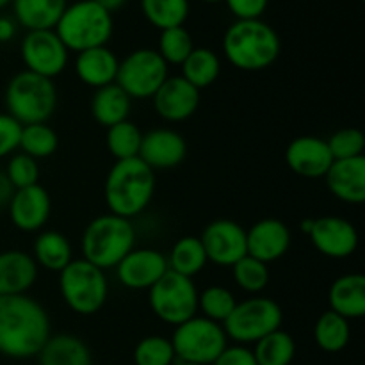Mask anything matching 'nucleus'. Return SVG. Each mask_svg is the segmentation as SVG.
<instances>
[{
  "label": "nucleus",
  "instance_id": "27",
  "mask_svg": "<svg viewBox=\"0 0 365 365\" xmlns=\"http://www.w3.org/2000/svg\"><path fill=\"white\" fill-rule=\"evenodd\" d=\"M31 255L38 267L59 274L73 260V248L70 239L61 232L41 230L36 235Z\"/></svg>",
  "mask_w": 365,
  "mask_h": 365
},
{
  "label": "nucleus",
  "instance_id": "30",
  "mask_svg": "<svg viewBox=\"0 0 365 365\" xmlns=\"http://www.w3.org/2000/svg\"><path fill=\"white\" fill-rule=\"evenodd\" d=\"M182 78L195 86L198 91L210 88L221 75V59L214 50L195 46L187 59L182 63Z\"/></svg>",
  "mask_w": 365,
  "mask_h": 365
},
{
  "label": "nucleus",
  "instance_id": "14",
  "mask_svg": "<svg viewBox=\"0 0 365 365\" xmlns=\"http://www.w3.org/2000/svg\"><path fill=\"white\" fill-rule=\"evenodd\" d=\"M309 237L314 248L328 259H348L359 248V232L355 225L339 216H323L312 220Z\"/></svg>",
  "mask_w": 365,
  "mask_h": 365
},
{
  "label": "nucleus",
  "instance_id": "16",
  "mask_svg": "<svg viewBox=\"0 0 365 365\" xmlns=\"http://www.w3.org/2000/svg\"><path fill=\"white\" fill-rule=\"evenodd\" d=\"M187 155V143L173 128H153L143 134L139 159L153 171H166L180 166Z\"/></svg>",
  "mask_w": 365,
  "mask_h": 365
},
{
  "label": "nucleus",
  "instance_id": "12",
  "mask_svg": "<svg viewBox=\"0 0 365 365\" xmlns=\"http://www.w3.org/2000/svg\"><path fill=\"white\" fill-rule=\"evenodd\" d=\"M25 70L53 81L66 70L70 52L53 29L50 31H29L20 45Z\"/></svg>",
  "mask_w": 365,
  "mask_h": 365
},
{
  "label": "nucleus",
  "instance_id": "10",
  "mask_svg": "<svg viewBox=\"0 0 365 365\" xmlns=\"http://www.w3.org/2000/svg\"><path fill=\"white\" fill-rule=\"evenodd\" d=\"M148 303L157 319L178 327L198 316V289L192 278L168 273L148 291Z\"/></svg>",
  "mask_w": 365,
  "mask_h": 365
},
{
  "label": "nucleus",
  "instance_id": "32",
  "mask_svg": "<svg viewBox=\"0 0 365 365\" xmlns=\"http://www.w3.org/2000/svg\"><path fill=\"white\" fill-rule=\"evenodd\" d=\"M257 365H291L296 356V342L291 334L278 328L253 344Z\"/></svg>",
  "mask_w": 365,
  "mask_h": 365
},
{
  "label": "nucleus",
  "instance_id": "19",
  "mask_svg": "<svg viewBox=\"0 0 365 365\" xmlns=\"http://www.w3.org/2000/svg\"><path fill=\"white\" fill-rule=\"evenodd\" d=\"M285 163L292 173L303 178H324L334 164L327 139L316 135H299L285 150Z\"/></svg>",
  "mask_w": 365,
  "mask_h": 365
},
{
  "label": "nucleus",
  "instance_id": "40",
  "mask_svg": "<svg viewBox=\"0 0 365 365\" xmlns=\"http://www.w3.org/2000/svg\"><path fill=\"white\" fill-rule=\"evenodd\" d=\"M6 177L9 178L11 185L16 189H25L36 185L39 180V160L18 152L11 155L6 166Z\"/></svg>",
  "mask_w": 365,
  "mask_h": 365
},
{
  "label": "nucleus",
  "instance_id": "3",
  "mask_svg": "<svg viewBox=\"0 0 365 365\" xmlns=\"http://www.w3.org/2000/svg\"><path fill=\"white\" fill-rule=\"evenodd\" d=\"M282 52L278 32L264 20H235L223 36L228 63L242 71H262L277 63Z\"/></svg>",
  "mask_w": 365,
  "mask_h": 365
},
{
  "label": "nucleus",
  "instance_id": "38",
  "mask_svg": "<svg viewBox=\"0 0 365 365\" xmlns=\"http://www.w3.org/2000/svg\"><path fill=\"white\" fill-rule=\"evenodd\" d=\"M195 48V41H192L191 34H189L187 29L182 25V27H171L166 31H160L159 36V56L163 57L164 63L170 66H182L185 59H187L189 53Z\"/></svg>",
  "mask_w": 365,
  "mask_h": 365
},
{
  "label": "nucleus",
  "instance_id": "13",
  "mask_svg": "<svg viewBox=\"0 0 365 365\" xmlns=\"http://www.w3.org/2000/svg\"><path fill=\"white\" fill-rule=\"evenodd\" d=\"M207 260L221 267H232L248 255L246 230L232 220H216L203 228L200 235Z\"/></svg>",
  "mask_w": 365,
  "mask_h": 365
},
{
  "label": "nucleus",
  "instance_id": "28",
  "mask_svg": "<svg viewBox=\"0 0 365 365\" xmlns=\"http://www.w3.org/2000/svg\"><path fill=\"white\" fill-rule=\"evenodd\" d=\"M132 110V98L114 82L95 89L91 96V114L95 121L102 127L109 128L113 125L128 120Z\"/></svg>",
  "mask_w": 365,
  "mask_h": 365
},
{
  "label": "nucleus",
  "instance_id": "29",
  "mask_svg": "<svg viewBox=\"0 0 365 365\" xmlns=\"http://www.w3.org/2000/svg\"><path fill=\"white\" fill-rule=\"evenodd\" d=\"M166 260L168 269L187 278H195L196 274L202 273L209 262L202 241L195 235H184L177 239L166 255Z\"/></svg>",
  "mask_w": 365,
  "mask_h": 365
},
{
  "label": "nucleus",
  "instance_id": "35",
  "mask_svg": "<svg viewBox=\"0 0 365 365\" xmlns=\"http://www.w3.org/2000/svg\"><path fill=\"white\" fill-rule=\"evenodd\" d=\"M141 141L143 132L130 120H125L121 123H116L107 128V150H109V153L116 160H127L138 157L139 148H141Z\"/></svg>",
  "mask_w": 365,
  "mask_h": 365
},
{
  "label": "nucleus",
  "instance_id": "21",
  "mask_svg": "<svg viewBox=\"0 0 365 365\" xmlns=\"http://www.w3.org/2000/svg\"><path fill=\"white\" fill-rule=\"evenodd\" d=\"M324 180L337 200L349 205H362L365 202V157L334 160Z\"/></svg>",
  "mask_w": 365,
  "mask_h": 365
},
{
  "label": "nucleus",
  "instance_id": "34",
  "mask_svg": "<svg viewBox=\"0 0 365 365\" xmlns=\"http://www.w3.org/2000/svg\"><path fill=\"white\" fill-rule=\"evenodd\" d=\"M141 11L148 24L159 31L182 27L189 16V0H141Z\"/></svg>",
  "mask_w": 365,
  "mask_h": 365
},
{
  "label": "nucleus",
  "instance_id": "25",
  "mask_svg": "<svg viewBox=\"0 0 365 365\" xmlns=\"http://www.w3.org/2000/svg\"><path fill=\"white\" fill-rule=\"evenodd\" d=\"M39 365H93L91 349L77 335H50L38 353Z\"/></svg>",
  "mask_w": 365,
  "mask_h": 365
},
{
  "label": "nucleus",
  "instance_id": "1",
  "mask_svg": "<svg viewBox=\"0 0 365 365\" xmlns=\"http://www.w3.org/2000/svg\"><path fill=\"white\" fill-rule=\"evenodd\" d=\"M52 335L45 307L29 294L0 296V355L34 359Z\"/></svg>",
  "mask_w": 365,
  "mask_h": 365
},
{
  "label": "nucleus",
  "instance_id": "22",
  "mask_svg": "<svg viewBox=\"0 0 365 365\" xmlns=\"http://www.w3.org/2000/svg\"><path fill=\"white\" fill-rule=\"evenodd\" d=\"M39 267L31 253L21 250L0 252V296L27 294L38 282Z\"/></svg>",
  "mask_w": 365,
  "mask_h": 365
},
{
  "label": "nucleus",
  "instance_id": "17",
  "mask_svg": "<svg viewBox=\"0 0 365 365\" xmlns=\"http://www.w3.org/2000/svg\"><path fill=\"white\" fill-rule=\"evenodd\" d=\"M9 220L18 230L41 232L52 216V200L43 185L36 184L31 187L16 189L7 205Z\"/></svg>",
  "mask_w": 365,
  "mask_h": 365
},
{
  "label": "nucleus",
  "instance_id": "36",
  "mask_svg": "<svg viewBox=\"0 0 365 365\" xmlns=\"http://www.w3.org/2000/svg\"><path fill=\"white\" fill-rule=\"evenodd\" d=\"M237 305V298L230 289L223 285H210L198 292V312L200 316L223 324L230 317Z\"/></svg>",
  "mask_w": 365,
  "mask_h": 365
},
{
  "label": "nucleus",
  "instance_id": "18",
  "mask_svg": "<svg viewBox=\"0 0 365 365\" xmlns=\"http://www.w3.org/2000/svg\"><path fill=\"white\" fill-rule=\"evenodd\" d=\"M155 113L170 123H182L195 116L200 107V91L185 78L168 77L152 96Z\"/></svg>",
  "mask_w": 365,
  "mask_h": 365
},
{
  "label": "nucleus",
  "instance_id": "23",
  "mask_svg": "<svg viewBox=\"0 0 365 365\" xmlns=\"http://www.w3.org/2000/svg\"><path fill=\"white\" fill-rule=\"evenodd\" d=\"M120 59L109 46H95L75 56L73 70L82 84L100 89L116 82Z\"/></svg>",
  "mask_w": 365,
  "mask_h": 365
},
{
  "label": "nucleus",
  "instance_id": "44",
  "mask_svg": "<svg viewBox=\"0 0 365 365\" xmlns=\"http://www.w3.org/2000/svg\"><path fill=\"white\" fill-rule=\"evenodd\" d=\"M212 365H257V360L250 346L228 344L223 353L214 360Z\"/></svg>",
  "mask_w": 365,
  "mask_h": 365
},
{
  "label": "nucleus",
  "instance_id": "24",
  "mask_svg": "<svg viewBox=\"0 0 365 365\" xmlns=\"http://www.w3.org/2000/svg\"><path fill=\"white\" fill-rule=\"evenodd\" d=\"M331 312L344 319H360L365 316V277L360 273L342 274L328 291Z\"/></svg>",
  "mask_w": 365,
  "mask_h": 365
},
{
  "label": "nucleus",
  "instance_id": "9",
  "mask_svg": "<svg viewBox=\"0 0 365 365\" xmlns=\"http://www.w3.org/2000/svg\"><path fill=\"white\" fill-rule=\"evenodd\" d=\"M171 344L180 362L212 365L228 346V337L223 324L203 316H195L175 327Z\"/></svg>",
  "mask_w": 365,
  "mask_h": 365
},
{
  "label": "nucleus",
  "instance_id": "48",
  "mask_svg": "<svg viewBox=\"0 0 365 365\" xmlns=\"http://www.w3.org/2000/svg\"><path fill=\"white\" fill-rule=\"evenodd\" d=\"M310 227H312V220H309V221H303V225H302V230L305 232V234H309V232H310Z\"/></svg>",
  "mask_w": 365,
  "mask_h": 365
},
{
  "label": "nucleus",
  "instance_id": "46",
  "mask_svg": "<svg viewBox=\"0 0 365 365\" xmlns=\"http://www.w3.org/2000/svg\"><path fill=\"white\" fill-rule=\"evenodd\" d=\"M16 21L13 18L0 16V43H7L16 34Z\"/></svg>",
  "mask_w": 365,
  "mask_h": 365
},
{
  "label": "nucleus",
  "instance_id": "26",
  "mask_svg": "<svg viewBox=\"0 0 365 365\" xmlns=\"http://www.w3.org/2000/svg\"><path fill=\"white\" fill-rule=\"evenodd\" d=\"M14 21L29 31H50L57 25L68 0H13Z\"/></svg>",
  "mask_w": 365,
  "mask_h": 365
},
{
  "label": "nucleus",
  "instance_id": "41",
  "mask_svg": "<svg viewBox=\"0 0 365 365\" xmlns=\"http://www.w3.org/2000/svg\"><path fill=\"white\" fill-rule=\"evenodd\" d=\"M334 160L362 157L365 150V135L360 128H341L327 139Z\"/></svg>",
  "mask_w": 365,
  "mask_h": 365
},
{
  "label": "nucleus",
  "instance_id": "43",
  "mask_svg": "<svg viewBox=\"0 0 365 365\" xmlns=\"http://www.w3.org/2000/svg\"><path fill=\"white\" fill-rule=\"evenodd\" d=\"M225 4L237 20H259L269 0H225Z\"/></svg>",
  "mask_w": 365,
  "mask_h": 365
},
{
  "label": "nucleus",
  "instance_id": "5",
  "mask_svg": "<svg viewBox=\"0 0 365 365\" xmlns=\"http://www.w3.org/2000/svg\"><path fill=\"white\" fill-rule=\"evenodd\" d=\"M68 52H84L95 46H106L114 31L113 14L95 0H77L68 4L53 27Z\"/></svg>",
  "mask_w": 365,
  "mask_h": 365
},
{
  "label": "nucleus",
  "instance_id": "11",
  "mask_svg": "<svg viewBox=\"0 0 365 365\" xmlns=\"http://www.w3.org/2000/svg\"><path fill=\"white\" fill-rule=\"evenodd\" d=\"M170 77V66L153 48H138L125 56L118 68L116 84L132 100H148Z\"/></svg>",
  "mask_w": 365,
  "mask_h": 365
},
{
  "label": "nucleus",
  "instance_id": "15",
  "mask_svg": "<svg viewBox=\"0 0 365 365\" xmlns=\"http://www.w3.org/2000/svg\"><path fill=\"white\" fill-rule=\"evenodd\" d=\"M114 271L123 287L130 291H150L168 273V260L159 250L134 248Z\"/></svg>",
  "mask_w": 365,
  "mask_h": 365
},
{
  "label": "nucleus",
  "instance_id": "8",
  "mask_svg": "<svg viewBox=\"0 0 365 365\" xmlns=\"http://www.w3.org/2000/svg\"><path fill=\"white\" fill-rule=\"evenodd\" d=\"M284 310L274 299L266 296H252L245 302H237L234 312L223 323L228 341L235 344L253 346L271 331L282 328Z\"/></svg>",
  "mask_w": 365,
  "mask_h": 365
},
{
  "label": "nucleus",
  "instance_id": "31",
  "mask_svg": "<svg viewBox=\"0 0 365 365\" xmlns=\"http://www.w3.org/2000/svg\"><path fill=\"white\" fill-rule=\"evenodd\" d=\"M349 339H351V327L348 319L331 310L317 317L314 327V341L324 353H341L349 344Z\"/></svg>",
  "mask_w": 365,
  "mask_h": 365
},
{
  "label": "nucleus",
  "instance_id": "47",
  "mask_svg": "<svg viewBox=\"0 0 365 365\" xmlns=\"http://www.w3.org/2000/svg\"><path fill=\"white\" fill-rule=\"evenodd\" d=\"M95 2L98 4L100 7H103V9H106L107 13L113 14L114 11L121 9V7H123L125 4H127V0H95Z\"/></svg>",
  "mask_w": 365,
  "mask_h": 365
},
{
  "label": "nucleus",
  "instance_id": "50",
  "mask_svg": "<svg viewBox=\"0 0 365 365\" xmlns=\"http://www.w3.org/2000/svg\"><path fill=\"white\" fill-rule=\"evenodd\" d=\"M173 365H196V364H189V362H180V360H177Z\"/></svg>",
  "mask_w": 365,
  "mask_h": 365
},
{
  "label": "nucleus",
  "instance_id": "45",
  "mask_svg": "<svg viewBox=\"0 0 365 365\" xmlns=\"http://www.w3.org/2000/svg\"><path fill=\"white\" fill-rule=\"evenodd\" d=\"M13 195H14V187L11 185L9 178L6 177V173H4V171H0V209H4V207L9 205Z\"/></svg>",
  "mask_w": 365,
  "mask_h": 365
},
{
  "label": "nucleus",
  "instance_id": "33",
  "mask_svg": "<svg viewBox=\"0 0 365 365\" xmlns=\"http://www.w3.org/2000/svg\"><path fill=\"white\" fill-rule=\"evenodd\" d=\"M59 148V135L48 123L24 125L20 134V150L36 160L48 159Z\"/></svg>",
  "mask_w": 365,
  "mask_h": 365
},
{
  "label": "nucleus",
  "instance_id": "20",
  "mask_svg": "<svg viewBox=\"0 0 365 365\" xmlns=\"http://www.w3.org/2000/svg\"><path fill=\"white\" fill-rule=\"evenodd\" d=\"M292 242L291 230L277 217H264L246 230L248 255L267 264L280 260L289 252Z\"/></svg>",
  "mask_w": 365,
  "mask_h": 365
},
{
  "label": "nucleus",
  "instance_id": "4",
  "mask_svg": "<svg viewBox=\"0 0 365 365\" xmlns=\"http://www.w3.org/2000/svg\"><path fill=\"white\" fill-rule=\"evenodd\" d=\"M134 223L113 212L96 216L88 223L82 234V259L100 269H114L135 248Z\"/></svg>",
  "mask_w": 365,
  "mask_h": 365
},
{
  "label": "nucleus",
  "instance_id": "2",
  "mask_svg": "<svg viewBox=\"0 0 365 365\" xmlns=\"http://www.w3.org/2000/svg\"><path fill=\"white\" fill-rule=\"evenodd\" d=\"M155 195V171L150 170L139 157L116 160L109 170L103 184L109 212L125 220L141 216Z\"/></svg>",
  "mask_w": 365,
  "mask_h": 365
},
{
  "label": "nucleus",
  "instance_id": "37",
  "mask_svg": "<svg viewBox=\"0 0 365 365\" xmlns=\"http://www.w3.org/2000/svg\"><path fill=\"white\" fill-rule=\"evenodd\" d=\"M230 269L235 285L252 296L260 294L269 284V266L250 255L234 264Z\"/></svg>",
  "mask_w": 365,
  "mask_h": 365
},
{
  "label": "nucleus",
  "instance_id": "42",
  "mask_svg": "<svg viewBox=\"0 0 365 365\" xmlns=\"http://www.w3.org/2000/svg\"><path fill=\"white\" fill-rule=\"evenodd\" d=\"M21 125L7 113H0V159L13 155L20 146Z\"/></svg>",
  "mask_w": 365,
  "mask_h": 365
},
{
  "label": "nucleus",
  "instance_id": "49",
  "mask_svg": "<svg viewBox=\"0 0 365 365\" xmlns=\"http://www.w3.org/2000/svg\"><path fill=\"white\" fill-rule=\"evenodd\" d=\"M11 2H13V0H0V9H2V7H6V6H9Z\"/></svg>",
  "mask_w": 365,
  "mask_h": 365
},
{
  "label": "nucleus",
  "instance_id": "51",
  "mask_svg": "<svg viewBox=\"0 0 365 365\" xmlns=\"http://www.w3.org/2000/svg\"><path fill=\"white\" fill-rule=\"evenodd\" d=\"M202 2H207V4H216V2H221V0H202Z\"/></svg>",
  "mask_w": 365,
  "mask_h": 365
},
{
  "label": "nucleus",
  "instance_id": "6",
  "mask_svg": "<svg viewBox=\"0 0 365 365\" xmlns=\"http://www.w3.org/2000/svg\"><path fill=\"white\" fill-rule=\"evenodd\" d=\"M7 114L24 125L46 123L57 107V89L53 81L24 70L14 75L6 88Z\"/></svg>",
  "mask_w": 365,
  "mask_h": 365
},
{
  "label": "nucleus",
  "instance_id": "39",
  "mask_svg": "<svg viewBox=\"0 0 365 365\" xmlns=\"http://www.w3.org/2000/svg\"><path fill=\"white\" fill-rule=\"evenodd\" d=\"M135 365H173L177 362L171 339L163 335H148L141 339L134 348Z\"/></svg>",
  "mask_w": 365,
  "mask_h": 365
},
{
  "label": "nucleus",
  "instance_id": "7",
  "mask_svg": "<svg viewBox=\"0 0 365 365\" xmlns=\"http://www.w3.org/2000/svg\"><path fill=\"white\" fill-rule=\"evenodd\" d=\"M59 292L64 305L78 316H95L109 298L106 271L86 259H73L59 273Z\"/></svg>",
  "mask_w": 365,
  "mask_h": 365
}]
</instances>
